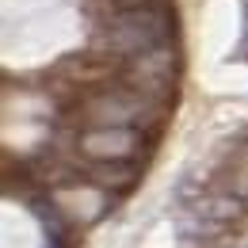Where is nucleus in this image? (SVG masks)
I'll use <instances>...</instances> for the list:
<instances>
[{
    "label": "nucleus",
    "mask_w": 248,
    "mask_h": 248,
    "mask_svg": "<svg viewBox=\"0 0 248 248\" xmlns=\"http://www.w3.org/2000/svg\"><path fill=\"white\" fill-rule=\"evenodd\" d=\"M176 34V12L172 8H115V16H103L99 42L111 54L138 58L156 46H168Z\"/></svg>",
    "instance_id": "f257e3e1"
},
{
    "label": "nucleus",
    "mask_w": 248,
    "mask_h": 248,
    "mask_svg": "<svg viewBox=\"0 0 248 248\" xmlns=\"http://www.w3.org/2000/svg\"><path fill=\"white\" fill-rule=\"evenodd\" d=\"M176 80H180V58L168 46H156L149 54H138L130 58V65L123 69V84L134 88L138 95L153 99V103H172L176 95Z\"/></svg>",
    "instance_id": "f03ea898"
},
{
    "label": "nucleus",
    "mask_w": 248,
    "mask_h": 248,
    "mask_svg": "<svg viewBox=\"0 0 248 248\" xmlns=\"http://www.w3.org/2000/svg\"><path fill=\"white\" fill-rule=\"evenodd\" d=\"M141 134L138 126H88L77 138V149L88 160H138L141 156Z\"/></svg>",
    "instance_id": "7ed1b4c3"
},
{
    "label": "nucleus",
    "mask_w": 248,
    "mask_h": 248,
    "mask_svg": "<svg viewBox=\"0 0 248 248\" xmlns=\"http://www.w3.org/2000/svg\"><path fill=\"white\" fill-rule=\"evenodd\" d=\"M84 180L95 184L99 191H107V195H126L141 180V164L138 160H88Z\"/></svg>",
    "instance_id": "20e7f679"
},
{
    "label": "nucleus",
    "mask_w": 248,
    "mask_h": 248,
    "mask_svg": "<svg viewBox=\"0 0 248 248\" xmlns=\"http://www.w3.org/2000/svg\"><path fill=\"white\" fill-rule=\"evenodd\" d=\"M115 8H172V0H111Z\"/></svg>",
    "instance_id": "39448f33"
},
{
    "label": "nucleus",
    "mask_w": 248,
    "mask_h": 248,
    "mask_svg": "<svg viewBox=\"0 0 248 248\" xmlns=\"http://www.w3.org/2000/svg\"><path fill=\"white\" fill-rule=\"evenodd\" d=\"M54 248H65V241H62V237H54Z\"/></svg>",
    "instance_id": "423d86ee"
}]
</instances>
